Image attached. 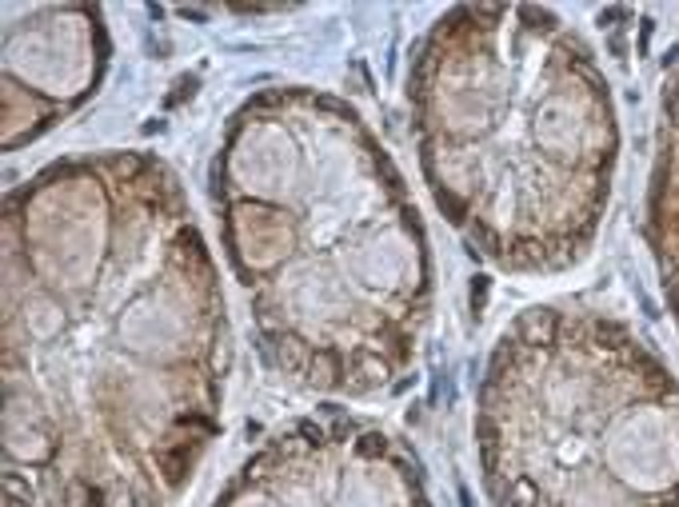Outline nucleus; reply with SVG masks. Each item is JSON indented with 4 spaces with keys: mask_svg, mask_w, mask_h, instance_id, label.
Wrapping results in <instances>:
<instances>
[{
    "mask_svg": "<svg viewBox=\"0 0 679 507\" xmlns=\"http://www.w3.org/2000/svg\"><path fill=\"white\" fill-rule=\"evenodd\" d=\"M0 16V148L21 152L97 97L113 45L92 4H4Z\"/></svg>",
    "mask_w": 679,
    "mask_h": 507,
    "instance_id": "423d86ee",
    "label": "nucleus"
},
{
    "mask_svg": "<svg viewBox=\"0 0 679 507\" xmlns=\"http://www.w3.org/2000/svg\"><path fill=\"white\" fill-rule=\"evenodd\" d=\"M651 260L664 283L667 308L679 324V72L667 80L656 124V160L648 180V216H643Z\"/></svg>",
    "mask_w": 679,
    "mask_h": 507,
    "instance_id": "0eeeda50",
    "label": "nucleus"
},
{
    "mask_svg": "<svg viewBox=\"0 0 679 507\" xmlns=\"http://www.w3.org/2000/svg\"><path fill=\"white\" fill-rule=\"evenodd\" d=\"M412 140L448 224L508 276L588 260L612 204L620 116L596 53L536 4H460L408 68Z\"/></svg>",
    "mask_w": 679,
    "mask_h": 507,
    "instance_id": "7ed1b4c3",
    "label": "nucleus"
},
{
    "mask_svg": "<svg viewBox=\"0 0 679 507\" xmlns=\"http://www.w3.org/2000/svg\"><path fill=\"white\" fill-rule=\"evenodd\" d=\"M212 204L272 372L340 400L412 372L436 308L432 244L348 100L308 84L248 97L220 136Z\"/></svg>",
    "mask_w": 679,
    "mask_h": 507,
    "instance_id": "f03ea898",
    "label": "nucleus"
},
{
    "mask_svg": "<svg viewBox=\"0 0 679 507\" xmlns=\"http://www.w3.org/2000/svg\"><path fill=\"white\" fill-rule=\"evenodd\" d=\"M212 507H432V492L396 432L352 411H312L276 427Z\"/></svg>",
    "mask_w": 679,
    "mask_h": 507,
    "instance_id": "39448f33",
    "label": "nucleus"
},
{
    "mask_svg": "<svg viewBox=\"0 0 679 507\" xmlns=\"http://www.w3.org/2000/svg\"><path fill=\"white\" fill-rule=\"evenodd\" d=\"M471 440L492 507H679V380L596 308L536 304L500 332Z\"/></svg>",
    "mask_w": 679,
    "mask_h": 507,
    "instance_id": "20e7f679",
    "label": "nucleus"
},
{
    "mask_svg": "<svg viewBox=\"0 0 679 507\" xmlns=\"http://www.w3.org/2000/svg\"><path fill=\"white\" fill-rule=\"evenodd\" d=\"M4 507H176L216 444L232 324L180 176L53 160L4 200Z\"/></svg>",
    "mask_w": 679,
    "mask_h": 507,
    "instance_id": "f257e3e1",
    "label": "nucleus"
}]
</instances>
